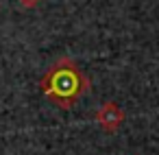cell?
Masks as SVG:
<instances>
[{"mask_svg":"<svg viewBox=\"0 0 159 155\" xmlns=\"http://www.w3.org/2000/svg\"><path fill=\"white\" fill-rule=\"evenodd\" d=\"M85 87H87L85 74L81 72V68H79L76 63H72V61H68V59L55 63V66L46 72V77L42 79V90H44V94H46L55 105H59V107H63V109L72 107V105L83 96Z\"/></svg>","mask_w":159,"mask_h":155,"instance_id":"1","label":"cell"},{"mask_svg":"<svg viewBox=\"0 0 159 155\" xmlns=\"http://www.w3.org/2000/svg\"><path fill=\"white\" fill-rule=\"evenodd\" d=\"M20 2L24 5V7H33V5H37L39 0H20Z\"/></svg>","mask_w":159,"mask_h":155,"instance_id":"2","label":"cell"}]
</instances>
